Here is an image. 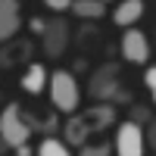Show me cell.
I'll use <instances>...</instances> for the list:
<instances>
[{
	"label": "cell",
	"mask_w": 156,
	"mask_h": 156,
	"mask_svg": "<svg viewBox=\"0 0 156 156\" xmlns=\"http://www.w3.org/2000/svg\"><path fill=\"white\" fill-rule=\"evenodd\" d=\"M6 150H9V147H6V140H3V137H0V156H3Z\"/></svg>",
	"instance_id": "cell-21"
},
{
	"label": "cell",
	"mask_w": 156,
	"mask_h": 156,
	"mask_svg": "<svg viewBox=\"0 0 156 156\" xmlns=\"http://www.w3.org/2000/svg\"><path fill=\"white\" fill-rule=\"evenodd\" d=\"M34 156H72V150H69V144L62 137L47 134V137H41V144L34 147Z\"/></svg>",
	"instance_id": "cell-13"
},
{
	"label": "cell",
	"mask_w": 156,
	"mask_h": 156,
	"mask_svg": "<svg viewBox=\"0 0 156 156\" xmlns=\"http://www.w3.org/2000/svg\"><path fill=\"white\" fill-rule=\"evenodd\" d=\"M47 78H50V72L44 69V62H28L25 75L19 78V87L25 94H31V97H41L44 87H47Z\"/></svg>",
	"instance_id": "cell-10"
},
{
	"label": "cell",
	"mask_w": 156,
	"mask_h": 156,
	"mask_svg": "<svg viewBox=\"0 0 156 156\" xmlns=\"http://www.w3.org/2000/svg\"><path fill=\"white\" fill-rule=\"evenodd\" d=\"M144 131H147V147L153 150V147H156V122H147Z\"/></svg>",
	"instance_id": "cell-18"
},
{
	"label": "cell",
	"mask_w": 156,
	"mask_h": 156,
	"mask_svg": "<svg viewBox=\"0 0 156 156\" xmlns=\"http://www.w3.org/2000/svg\"><path fill=\"white\" fill-rule=\"evenodd\" d=\"M115 106L112 103H94V106L87 109H75L66 122H62V140H66L69 147H81L87 144L94 134H103L109 125H115Z\"/></svg>",
	"instance_id": "cell-1"
},
{
	"label": "cell",
	"mask_w": 156,
	"mask_h": 156,
	"mask_svg": "<svg viewBox=\"0 0 156 156\" xmlns=\"http://www.w3.org/2000/svg\"><path fill=\"white\" fill-rule=\"evenodd\" d=\"M31 125L28 119H25V109L19 106V103H6L3 112H0V137L6 140V147H19V144H28L31 137Z\"/></svg>",
	"instance_id": "cell-4"
},
{
	"label": "cell",
	"mask_w": 156,
	"mask_h": 156,
	"mask_svg": "<svg viewBox=\"0 0 156 156\" xmlns=\"http://www.w3.org/2000/svg\"><path fill=\"white\" fill-rule=\"evenodd\" d=\"M112 153L115 156H144V128L134 125L131 119H125L119 122V128H115V134H112Z\"/></svg>",
	"instance_id": "cell-5"
},
{
	"label": "cell",
	"mask_w": 156,
	"mask_h": 156,
	"mask_svg": "<svg viewBox=\"0 0 156 156\" xmlns=\"http://www.w3.org/2000/svg\"><path fill=\"white\" fill-rule=\"evenodd\" d=\"M12 153H16V156H34V147H28V144H19V147H12Z\"/></svg>",
	"instance_id": "cell-19"
},
{
	"label": "cell",
	"mask_w": 156,
	"mask_h": 156,
	"mask_svg": "<svg viewBox=\"0 0 156 156\" xmlns=\"http://www.w3.org/2000/svg\"><path fill=\"white\" fill-rule=\"evenodd\" d=\"M69 3H72V0H44V6H47V9H53V12H66Z\"/></svg>",
	"instance_id": "cell-17"
},
{
	"label": "cell",
	"mask_w": 156,
	"mask_h": 156,
	"mask_svg": "<svg viewBox=\"0 0 156 156\" xmlns=\"http://www.w3.org/2000/svg\"><path fill=\"white\" fill-rule=\"evenodd\" d=\"M22 28V6L19 0H0V44L12 41Z\"/></svg>",
	"instance_id": "cell-8"
},
{
	"label": "cell",
	"mask_w": 156,
	"mask_h": 156,
	"mask_svg": "<svg viewBox=\"0 0 156 156\" xmlns=\"http://www.w3.org/2000/svg\"><path fill=\"white\" fill-rule=\"evenodd\" d=\"M78 156H112V144L109 140H97V144H81L78 147Z\"/></svg>",
	"instance_id": "cell-15"
},
{
	"label": "cell",
	"mask_w": 156,
	"mask_h": 156,
	"mask_svg": "<svg viewBox=\"0 0 156 156\" xmlns=\"http://www.w3.org/2000/svg\"><path fill=\"white\" fill-rule=\"evenodd\" d=\"M31 41L28 37H12V41H6L3 44V50H0V66H6V69H12L16 62H25V59H31Z\"/></svg>",
	"instance_id": "cell-11"
},
{
	"label": "cell",
	"mask_w": 156,
	"mask_h": 156,
	"mask_svg": "<svg viewBox=\"0 0 156 156\" xmlns=\"http://www.w3.org/2000/svg\"><path fill=\"white\" fill-rule=\"evenodd\" d=\"M122 66L119 62H103V66H97L94 72H90V78H87V94L94 97V100H100V103H112V97H115V90L122 87Z\"/></svg>",
	"instance_id": "cell-3"
},
{
	"label": "cell",
	"mask_w": 156,
	"mask_h": 156,
	"mask_svg": "<svg viewBox=\"0 0 156 156\" xmlns=\"http://www.w3.org/2000/svg\"><path fill=\"white\" fill-rule=\"evenodd\" d=\"M103 3H106V6H109V3H115V0H103Z\"/></svg>",
	"instance_id": "cell-22"
},
{
	"label": "cell",
	"mask_w": 156,
	"mask_h": 156,
	"mask_svg": "<svg viewBox=\"0 0 156 156\" xmlns=\"http://www.w3.org/2000/svg\"><path fill=\"white\" fill-rule=\"evenodd\" d=\"M28 25H31V31H34V34H44V19H41V16H34Z\"/></svg>",
	"instance_id": "cell-20"
},
{
	"label": "cell",
	"mask_w": 156,
	"mask_h": 156,
	"mask_svg": "<svg viewBox=\"0 0 156 156\" xmlns=\"http://www.w3.org/2000/svg\"><path fill=\"white\" fill-rule=\"evenodd\" d=\"M144 84H147V94H150V100L156 97V69L147 62V72H144Z\"/></svg>",
	"instance_id": "cell-16"
},
{
	"label": "cell",
	"mask_w": 156,
	"mask_h": 156,
	"mask_svg": "<svg viewBox=\"0 0 156 156\" xmlns=\"http://www.w3.org/2000/svg\"><path fill=\"white\" fill-rule=\"evenodd\" d=\"M44 56L47 59H59L62 53L69 50V37H72V31H69V22L66 19H47L44 22Z\"/></svg>",
	"instance_id": "cell-7"
},
{
	"label": "cell",
	"mask_w": 156,
	"mask_h": 156,
	"mask_svg": "<svg viewBox=\"0 0 156 156\" xmlns=\"http://www.w3.org/2000/svg\"><path fill=\"white\" fill-rule=\"evenodd\" d=\"M144 0H115V9L109 12L112 16V25H119V28H131L144 19Z\"/></svg>",
	"instance_id": "cell-9"
},
{
	"label": "cell",
	"mask_w": 156,
	"mask_h": 156,
	"mask_svg": "<svg viewBox=\"0 0 156 156\" xmlns=\"http://www.w3.org/2000/svg\"><path fill=\"white\" fill-rule=\"evenodd\" d=\"M128 119L144 128L147 122H153V109L147 106V103H134V100H131V103H128Z\"/></svg>",
	"instance_id": "cell-14"
},
{
	"label": "cell",
	"mask_w": 156,
	"mask_h": 156,
	"mask_svg": "<svg viewBox=\"0 0 156 156\" xmlns=\"http://www.w3.org/2000/svg\"><path fill=\"white\" fill-rule=\"evenodd\" d=\"M119 50H122V59L131 62V66H147V62H150V37L140 28H134V25L122 31Z\"/></svg>",
	"instance_id": "cell-6"
},
{
	"label": "cell",
	"mask_w": 156,
	"mask_h": 156,
	"mask_svg": "<svg viewBox=\"0 0 156 156\" xmlns=\"http://www.w3.org/2000/svg\"><path fill=\"white\" fill-rule=\"evenodd\" d=\"M47 94H50L53 109L62 112V115H72L78 106H81V84L75 81V75L69 69L50 72V78H47Z\"/></svg>",
	"instance_id": "cell-2"
},
{
	"label": "cell",
	"mask_w": 156,
	"mask_h": 156,
	"mask_svg": "<svg viewBox=\"0 0 156 156\" xmlns=\"http://www.w3.org/2000/svg\"><path fill=\"white\" fill-rule=\"evenodd\" d=\"M69 9H72L75 19H103L109 6L103 3V0H72Z\"/></svg>",
	"instance_id": "cell-12"
}]
</instances>
